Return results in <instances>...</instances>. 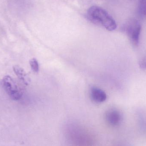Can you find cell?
<instances>
[{
    "label": "cell",
    "instance_id": "cell-1",
    "mask_svg": "<svg viewBox=\"0 0 146 146\" xmlns=\"http://www.w3.org/2000/svg\"><path fill=\"white\" fill-rule=\"evenodd\" d=\"M66 138L71 146H94L93 135L86 129L76 123L66 127Z\"/></svg>",
    "mask_w": 146,
    "mask_h": 146
},
{
    "label": "cell",
    "instance_id": "cell-2",
    "mask_svg": "<svg viewBox=\"0 0 146 146\" xmlns=\"http://www.w3.org/2000/svg\"><path fill=\"white\" fill-rule=\"evenodd\" d=\"M87 17L91 22L102 26L110 31L116 29L115 20L106 10L98 6H93L89 8L87 12Z\"/></svg>",
    "mask_w": 146,
    "mask_h": 146
},
{
    "label": "cell",
    "instance_id": "cell-3",
    "mask_svg": "<svg viewBox=\"0 0 146 146\" xmlns=\"http://www.w3.org/2000/svg\"><path fill=\"white\" fill-rule=\"evenodd\" d=\"M123 30L128 37L133 46L137 47L139 42L141 26L137 20L129 21L123 27Z\"/></svg>",
    "mask_w": 146,
    "mask_h": 146
},
{
    "label": "cell",
    "instance_id": "cell-4",
    "mask_svg": "<svg viewBox=\"0 0 146 146\" xmlns=\"http://www.w3.org/2000/svg\"><path fill=\"white\" fill-rule=\"evenodd\" d=\"M3 86L6 93L14 100H19L23 93L16 82L9 76H6L2 81Z\"/></svg>",
    "mask_w": 146,
    "mask_h": 146
},
{
    "label": "cell",
    "instance_id": "cell-5",
    "mask_svg": "<svg viewBox=\"0 0 146 146\" xmlns=\"http://www.w3.org/2000/svg\"><path fill=\"white\" fill-rule=\"evenodd\" d=\"M106 120L108 124L113 127L119 125L121 120V115L118 111L110 110L106 114Z\"/></svg>",
    "mask_w": 146,
    "mask_h": 146
},
{
    "label": "cell",
    "instance_id": "cell-6",
    "mask_svg": "<svg viewBox=\"0 0 146 146\" xmlns=\"http://www.w3.org/2000/svg\"><path fill=\"white\" fill-rule=\"evenodd\" d=\"M91 98L96 103H102L106 100V93L101 89L96 87H92L90 90Z\"/></svg>",
    "mask_w": 146,
    "mask_h": 146
},
{
    "label": "cell",
    "instance_id": "cell-7",
    "mask_svg": "<svg viewBox=\"0 0 146 146\" xmlns=\"http://www.w3.org/2000/svg\"><path fill=\"white\" fill-rule=\"evenodd\" d=\"M14 72L20 80H22L25 84H27L29 81L28 78L24 70L18 66H14L13 68Z\"/></svg>",
    "mask_w": 146,
    "mask_h": 146
},
{
    "label": "cell",
    "instance_id": "cell-8",
    "mask_svg": "<svg viewBox=\"0 0 146 146\" xmlns=\"http://www.w3.org/2000/svg\"><path fill=\"white\" fill-rule=\"evenodd\" d=\"M139 12L141 16L146 17V0H140Z\"/></svg>",
    "mask_w": 146,
    "mask_h": 146
},
{
    "label": "cell",
    "instance_id": "cell-9",
    "mask_svg": "<svg viewBox=\"0 0 146 146\" xmlns=\"http://www.w3.org/2000/svg\"><path fill=\"white\" fill-rule=\"evenodd\" d=\"M30 66L32 70L35 73L38 72L39 71V65L37 60L35 58H33L30 61Z\"/></svg>",
    "mask_w": 146,
    "mask_h": 146
},
{
    "label": "cell",
    "instance_id": "cell-10",
    "mask_svg": "<svg viewBox=\"0 0 146 146\" xmlns=\"http://www.w3.org/2000/svg\"><path fill=\"white\" fill-rule=\"evenodd\" d=\"M140 66L143 69H145L146 68V64L145 62L144 61L141 62H140Z\"/></svg>",
    "mask_w": 146,
    "mask_h": 146
}]
</instances>
